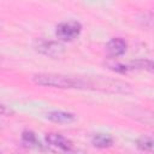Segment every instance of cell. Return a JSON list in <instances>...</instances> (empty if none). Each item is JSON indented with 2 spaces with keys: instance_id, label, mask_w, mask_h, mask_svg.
I'll return each mask as SVG.
<instances>
[{
  "instance_id": "obj_1",
  "label": "cell",
  "mask_w": 154,
  "mask_h": 154,
  "mask_svg": "<svg viewBox=\"0 0 154 154\" xmlns=\"http://www.w3.org/2000/svg\"><path fill=\"white\" fill-rule=\"evenodd\" d=\"M32 81L38 85L54 88H90L91 83L79 77H72L59 73H38L34 75Z\"/></svg>"
},
{
  "instance_id": "obj_2",
  "label": "cell",
  "mask_w": 154,
  "mask_h": 154,
  "mask_svg": "<svg viewBox=\"0 0 154 154\" xmlns=\"http://www.w3.org/2000/svg\"><path fill=\"white\" fill-rule=\"evenodd\" d=\"M46 142L57 153H60V154H77L78 153L73 143L60 134H54V132L47 134Z\"/></svg>"
},
{
  "instance_id": "obj_3",
  "label": "cell",
  "mask_w": 154,
  "mask_h": 154,
  "mask_svg": "<svg viewBox=\"0 0 154 154\" xmlns=\"http://www.w3.org/2000/svg\"><path fill=\"white\" fill-rule=\"evenodd\" d=\"M82 31V25L77 20H67L57 25L55 35L61 41H72L79 36Z\"/></svg>"
},
{
  "instance_id": "obj_4",
  "label": "cell",
  "mask_w": 154,
  "mask_h": 154,
  "mask_svg": "<svg viewBox=\"0 0 154 154\" xmlns=\"http://www.w3.org/2000/svg\"><path fill=\"white\" fill-rule=\"evenodd\" d=\"M36 49L48 57H59L64 52V46L55 41H38Z\"/></svg>"
},
{
  "instance_id": "obj_5",
  "label": "cell",
  "mask_w": 154,
  "mask_h": 154,
  "mask_svg": "<svg viewBox=\"0 0 154 154\" xmlns=\"http://www.w3.org/2000/svg\"><path fill=\"white\" fill-rule=\"evenodd\" d=\"M126 47H128V45H126L125 40H123L122 37H113L107 42L106 51H107L109 57L117 58V57H120L125 53Z\"/></svg>"
},
{
  "instance_id": "obj_6",
  "label": "cell",
  "mask_w": 154,
  "mask_h": 154,
  "mask_svg": "<svg viewBox=\"0 0 154 154\" xmlns=\"http://www.w3.org/2000/svg\"><path fill=\"white\" fill-rule=\"evenodd\" d=\"M47 119H49L51 122L58 123V124H67L71 123L76 119L75 114L70 113V112H64V111H52L49 113H47Z\"/></svg>"
},
{
  "instance_id": "obj_7",
  "label": "cell",
  "mask_w": 154,
  "mask_h": 154,
  "mask_svg": "<svg viewBox=\"0 0 154 154\" xmlns=\"http://www.w3.org/2000/svg\"><path fill=\"white\" fill-rule=\"evenodd\" d=\"M22 143L26 148H35V149H42V146L36 137L35 132L31 130H24L22 132Z\"/></svg>"
},
{
  "instance_id": "obj_8",
  "label": "cell",
  "mask_w": 154,
  "mask_h": 154,
  "mask_svg": "<svg viewBox=\"0 0 154 154\" xmlns=\"http://www.w3.org/2000/svg\"><path fill=\"white\" fill-rule=\"evenodd\" d=\"M114 140L111 135L108 134H95L93 137H91V144L96 148H108L113 144Z\"/></svg>"
},
{
  "instance_id": "obj_9",
  "label": "cell",
  "mask_w": 154,
  "mask_h": 154,
  "mask_svg": "<svg viewBox=\"0 0 154 154\" xmlns=\"http://www.w3.org/2000/svg\"><path fill=\"white\" fill-rule=\"evenodd\" d=\"M137 148L143 152L154 153V135H143L137 140Z\"/></svg>"
},
{
  "instance_id": "obj_10",
  "label": "cell",
  "mask_w": 154,
  "mask_h": 154,
  "mask_svg": "<svg viewBox=\"0 0 154 154\" xmlns=\"http://www.w3.org/2000/svg\"><path fill=\"white\" fill-rule=\"evenodd\" d=\"M129 66H130V70L138 69V70H147V71L154 72V61H152V60H137V61H132Z\"/></svg>"
},
{
  "instance_id": "obj_11",
  "label": "cell",
  "mask_w": 154,
  "mask_h": 154,
  "mask_svg": "<svg viewBox=\"0 0 154 154\" xmlns=\"http://www.w3.org/2000/svg\"><path fill=\"white\" fill-rule=\"evenodd\" d=\"M107 65L111 70H113L116 72H119V73H126L128 71H130L129 65H124V64H120V63H117V61H108Z\"/></svg>"
}]
</instances>
